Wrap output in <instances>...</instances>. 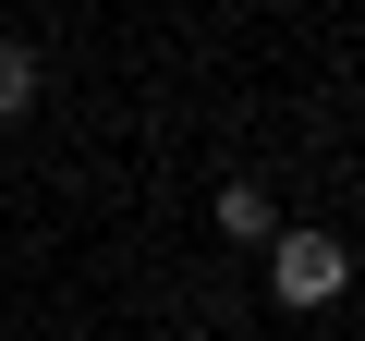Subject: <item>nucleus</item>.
I'll list each match as a JSON object with an SVG mask.
<instances>
[{
	"label": "nucleus",
	"instance_id": "nucleus-1",
	"mask_svg": "<svg viewBox=\"0 0 365 341\" xmlns=\"http://www.w3.org/2000/svg\"><path fill=\"white\" fill-rule=\"evenodd\" d=\"M341 280H353V244L341 232H268V292L304 317V305H341Z\"/></svg>",
	"mask_w": 365,
	"mask_h": 341
},
{
	"label": "nucleus",
	"instance_id": "nucleus-3",
	"mask_svg": "<svg viewBox=\"0 0 365 341\" xmlns=\"http://www.w3.org/2000/svg\"><path fill=\"white\" fill-rule=\"evenodd\" d=\"M37 86H49V73H37V49H25V37H0V122H25V110H37Z\"/></svg>",
	"mask_w": 365,
	"mask_h": 341
},
{
	"label": "nucleus",
	"instance_id": "nucleus-2",
	"mask_svg": "<svg viewBox=\"0 0 365 341\" xmlns=\"http://www.w3.org/2000/svg\"><path fill=\"white\" fill-rule=\"evenodd\" d=\"M207 220H220L232 244H268V232H280V208H268V183H220V208H207Z\"/></svg>",
	"mask_w": 365,
	"mask_h": 341
}]
</instances>
